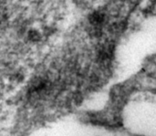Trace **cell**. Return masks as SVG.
<instances>
[{"mask_svg":"<svg viewBox=\"0 0 156 136\" xmlns=\"http://www.w3.org/2000/svg\"><path fill=\"white\" fill-rule=\"evenodd\" d=\"M3 1H4V0H0V4H2V3H3Z\"/></svg>","mask_w":156,"mask_h":136,"instance_id":"cell-3","label":"cell"},{"mask_svg":"<svg viewBox=\"0 0 156 136\" xmlns=\"http://www.w3.org/2000/svg\"><path fill=\"white\" fill-rule=\"evenodd\" d=\"M106 16L100 10L92 11L88 16V23L90 25V33L96 37L100 36L102 32L103 26L105 25Z\"/></svg>","mask_w":156,"mask_h":136,"instance_id":"cell-1","label":"cell"},{"mask_svg":"<svg viewBox=\"0 0 156 136\" xmlns=\"http://www.w3.org/2000/svg\"><path fill=\"white\" fill-rule=\"evenodd\" d=\"M27 38L30 41V42H38L42 39L43 38V34L42 32L37 29V28H30L27 31Z\"/></svg>","mask_w":156,"mask_h":136,"instance_id":"cell-2","label":"cell"}]
</instances>
